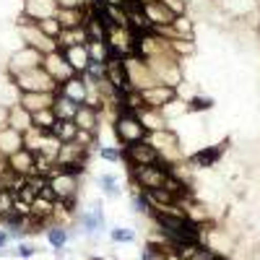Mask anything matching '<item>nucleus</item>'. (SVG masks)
Here are the masks:
<instances>
[{
	"instance_id": "1",
	"label": "nucleus",
	"mask_w": 260,
	"mask_h": 260,
	"mask_svg": "<svg viewBox=\"0 0 260 260\" xmlns=\"http://www.w3.org/2000/svg\"><path fill=\"white\" fill-rule=\"evenodd\" d=\"M110 125H112V136H115L117 146H133V143H141L148 138V130L143 127L141 117L130 110H120Z\"/></svg>"
},
{
	"instance_id": "2",
	"label": "nucleus",
	"mask_w": 260,
	"mask_h": 260,
	"mask_svg": "<svg viewBox=\"0 0 260 260\" xmlns=\"http://www.w3.org/2000/svg\"><path fill=\"white\" fill-rule=\"evenodd\" d=\"M151 146L159 151V159L167 164V167H175L180 161H185V154H182V143H180V136L175 133L172 127H164V130H156V133H148L146 138Z\"/></svg>"
},
{
	"instance_id": "3",
	"label": "nucleus",
	"mask_w": 260,
	"mask_h": 260,
	"mask_svg": "<svg viewBox=\"0 0 260 260\" xmlns=\"http://www.w3.org/2000/svg\"><path fill=\"white\" fill-rule=\"evenodd\" d=\"M73 224L78 226V232L83 237H99V234H104L107 229H110V226H107V213H104L102 201H91L86 208L76 211Z\"/></svg>"
},
{
	"instance_id": "4",
	"label": "nucleus",
	"mask_w": 260,
	"mask_h": 260,
	"mask_svg": "<svg viewBox=\"0 0 260 260\" xmlns=\"http://www.w3.org/2000/svg\"><path fill=\"white\" fill-rule=\"evenodd\" d=\"M127 172H130V187H138L143 192L164 187V182L169 177V167L164 161L148 164V167H136V169H127Z\"/></svg>"
},
{
	"instance_id": "5",
	"label": "nucleus",
	"mask_w": 260,
	"mask_h": 260,
	"mask_svg": "<svg viewBox=\"0 0 260 260\" xmlns=\"http://www.w3.org/2000/svg\"><path fill=\"white\" fill-rule=\"evenodd\" d=\"M50 187H52V192H55V198L57 201H71V203H76L78 201V192H81V177L78 175H73V172H65V169H60L57 164L50 169Z\"/></svg>"
},
{
	"instance_id": "6",
	"label": "nucleus",
	"mask_w": 260,
	"mask_h": 260,
	"mask_svg": "<svg viewBox=\"0 0 260 260\" xmlns=\"http://www.w3.org/2000/svg\"><path fill=\"white\" fill-rule=\"evenodd\" d=\"M16 31H18V39H21V45H26V47H34L39 50L42 55H47V52H55L57 50V42L50 39L45 31H42L34 21H26V18H18V24H16Z\"/></svg>"
},
{
	"instance_id": "7",
	"label": "nucleus",
	"mask_w": 260,
	"mask_h": 260,
	"mask_svg": "<svg viewBox=\"0 0 260 260\" xmlns=\"http://www.w3.org/2000/svg\"><path fill=\"white\" fill-rule=\"evenodd\" d=\"M125 68H127V78H130V89L136 91H146L151 86H156V76L148 68V62L141 55H127L125 57Z\"/></svg>"
},
{
	"instance_id": "8",
	"label": "nucleus",
	"mask_w": 260,
	"mask_h": 260,
	"mask_svg": "<svg viewBox=\"0 0 260 260\" xmlns=\"http://www.w3.org/2000/svg\"><path fill=\"white\" fill-rule=\"evenodd\" d=\"M226 151H229V141H219L211 146H201L190 156H185V161L190 169H213V167H219V161L224 159Z\"/></svg>"
},
{
	"instance_id": "9",
	"label": "nucleus",
	"mask_w": 260,
	"mask_h": 260,
	"mask_svg": "<svg viewBox=\"0 0 260 260\" xmlns=\"http://www.w3.org/2000/svg\"><path fill=\"white\" fill-rule=\"evenodd\" d=\"M42 60H45V55H42L39 50H34V47H26V45L16 47V50L8 55V62H6L8 78H13V76H18V73H26V71H31V68H39Z\"/></svg>"
},
{
	"instance_id": "10",
	"label": "nucleus",
	"mask_w": 260,
	"mask_h": 260,
	"mask_svg": "<svg viewBox=\"0 0 260 260\" xmlns=\"http://www.w3.org/2000/svg\"><path fill=\"white\" fill-rule=\"evenodd\" d=\"M16 83V89L18 91H57V83L52 81V76L42 68H31L26 73H18L11 78Z\"/></svg>"
},
{
	"instance_id": "11",
	"label": "nucleus",
	"mask_w": 260,
	"mask_h": 260,
	"mask_svg": "<svg viewBox=\"0 0 260 260\" xmlns=\"http://www.w3.org/2000/svg\"><path fill=\"white\" fill-rule=\"evenodd\" d=\"M136 34L130 29H122V26H115V24H107V34H104V42L107 47L112 50V55L117 57H127V55H136Z\"/></svg>"
},
{
	"instance_id": "12",
	"label": "nucleus",
	"mask_w": 260,
	"mask_h": 260,
	"mask_svg": "<svg viewBox=\"0 0 260 260\" xmlns=\"http://www.w3.org/2000/svg\"><path fill=\"white\" fill-rule=\"evenodd\" d=\"M122 161L127 169H136V167H148V164H159V151L151 146L148 141L133 143V146H122Z\"/></svg>"
},
{
	"instance_id": "13",
	"label": "nucleus",
	"mask_w": 260,
	"mask_h": 260,
	"mask_svg": "<svg viewBox=\"0 0 260 260\" xmlns=\"http://www.w3.org/2000/svg\"><path fill=\"white\" fill-rule=\"evenodd\" d=\"M42 68H45L50 76H52V81L60 86L62 81H68L71 76H76V71L71 68V62H68V57H65V52L62 50H55V52H47L45 55V60H42Z\"/></svg>"
},
{
	"instance_id": "14",
	"label": "nucleus",
	"mask_w": 260,
	"mask_h": 260,
	"mask_svg": "<svg viewBox=\"0 0 260 260\" xmlns=\"http://www.w3.org/2000/svg\"><path fill=\"white\" fill-rule=\"evenodd\" d=\"M57 11H60L57 0H24V3H21V16H18V18L42 21V18L57 16Z\"/></svg>"
},
{
	"instance_id": "15",
	"label": "nucleus",
	"mask_w": 260,
	"mask_h": 260,
	"mask_svg": "<svg viewBox=\"0 0 260 260\" xmlns=\"http://www.w3.org/2000/svg\"><path fill=\"white\" fill-rule=\"evenodd\" d=\"M107 81H110L115 86V91L122 96L130 91V78H127V68H125V57H117L112 55L110 60H107Z\"/></svg>"
},
{
	"instance_id": "16",
	"label": "nucleus",
	"mask_w": 260,
	"mask_h": 260,
	"mask_svg": "<svg viewBox=\"0 0 260 260\" xmlns=\"http://www.w3.org/2000/svg\"><path fill=\"white\" fill-rule=\"evenodd\" d=\"M141 96H143V104H146V107H156V110H164L169 102H175V99L180 96V91L175 89V86L156 83V86H151V89L141 91Z\"/></svg>"
},
{
	"instance_id": "17",
	"label": "nucleus",
	"mask_w": 260,
	"mask_h": 260,
	"mask_svg": "<svg viewBox=\"0 0 260 260\" xmlns=\"http://www.w3.org/2000/svg\"><path fill=\"white\" fill-rule=\"evenodd\" d=\"M8 169L18 177H31L37 175V154L29 148H18L16 154L8 156Z\"/></svg>"
},
{
	"instance_id": "18",
	"label": "nucleus",
	"mask_w": 260,
	"mask_h": 260,
	"mask_svg": "<svg viewBox=\"0 0 260 260\" xmlns=\"http://www.w3.org/2000/svg\"><path fill=\"white\" fill-rule=\"evenodd\" d=\"M94 154V151H89V148H83L81 143H76V141H71V143H62L60 146V151H57V159H55V164H60V167H73V164H89V156Z\"/></svg>"
},
{
	"instance_id": "19",
	"label": "nucleus",
	"mask_w": 260,
	"mask_h": 260,
	"mask_svg": "<svg viewBox=\"0 0 260 260\" xmlns=\"http://www.w3.org/2000/svg\"><path fill=\"white\" fill-rule=\"evenodd\" d=\"M18 104L29 112L50 110V107H55V91H21Z\"/></svg>"
},
{
	"instance_id": "20",
	"label": "nucleus",
	"mask_w": 260,
	"mask_h": 260,
	"mask_svg": "<svg viewBox=\"0 0 260 260\" xmlns=\"http://www.w3.org/2000/svg\"><path fill=\"white\" fill-rule=\"evenodd\" d=\"M73 120H76L78 130H89V133H96V136H99L102 122H104L102 120V112L96 110V107H89V104H81Z\"/></svg>"
},
{
	"instance_id": "21",
	"label": "nucleus",
	"mask_w": 260,
	"mask_h": 260,
	"mask_svg": "<svg viewBox=\"0 0 260 260\" xmlns=\"http://www.w3.org/2000/svg\"><path fill=\"white\" fill-rule=\"evenodd\" d=\"M143 11H146V16H148V21H151V26H154V31H159V29H167L172 21H175V13H172L161 0H154V3H146L143 6Z\"/></svg>"
},
{
	"instance_id": "22",
	"label": "nucleus",
	"mask_w": 260,
	"mask_h": 260,
	"mask_svg": "<svg viewBox=\"0 0 260 260\" xmlns=\"http://www.w3.org/2000/svg\"><path fill=\"white\" fill-rule=\"evenodd\" d=\"M18 148H24V133L11 125H3L0 127V154H3L6 159L11 154H16Z\"/></svg>"
},
{
	"instance_id": "23",
	"label": "nucleus",
	"mask_w": 260,
	"mask_h": 260,
	"mask_svg": "<svg viewBox=\"0 0 260 260\" xmlns=\"http://www.w3.org/2000/svg\"><path fill=\"white\" fill-rule=\"evenodd\" d=\"M45 237H47V245L55 250V252H62V250H68V242H71V229L68 224H47L45 229Z\"/></svg>"
},
{
	"instance_id": "24",
	"label": "nucleus",
	"mask_w": 260,
	"mask_h": 260,
	"mask_svg": "<svg viewBox=\"0 0 260 260\" xmlns=\"http://www.w3.org/2000/svg\"><path fill=\"white\" fill-rule=\"evenodd\" d=\"M57 91L65 94L68 99H73V102H78V104H86V94H89V86H86L83 76H71L68 81H62V83L57 86Z\"/></svg>"
},
{
	"instance_id": "25",
	"label": "nucleus",
	"mask_w": 260,
	"mask_h": 260,
	"mask_svg": "<svg viewBox=\"0 0 260 260\" xmlns=\"http://www.w3.org/2000/svg\"><path fill=\"white\" fill-rule=\"evenodd\" d=\"M136 115L141 117V122H143V127L148 130V133H156V130L172 127V125H169V120L164 117V112H161V110H156V107H143V110H138Z\"/></svg>"
},
{
	"instance_id": "26",
	"label": "nucleus",
	"mask_w": 260,
	"mask_h": 260,
	"mask_svg": "<svg viewBox=\"0 0 260 260\" xmlns=\"http://www.w3.org/2000/svg\"><path fill=\"white\" fill-rule=\"evenodd\" d=\"M62 52H65V57H68L71 68L76 71V76H83L86 68L91 65V55H89V47H86V45H76V47H68Z\"/></svg>"
},
{
	"instance_id": "27",
	"label": "nucleus",
	"mask_w": 260,
	"mask_h": 260,
	"mask_svg": "<svg viewBox=\"0 0 260 260\" xmlns=\"http://www.w3.org/2000/svg\"><path fill=\"white\" fill-rule=\"evenodd\" d=\"M96 185H99V192L104 198H120L122 195V180L115 172H102V175H96Z\"/></svg>"
},
{
	"instance_id": "28",
	"label": "nucleus",
	"mask_w": 260,
	"mask_h": 260,
	"mask_svg": "<svg viewBox=\"0 0 260 260\" xmlns=\"http://www.w3.org/2000/svg\"><path fill=\"white\" fill-rule=\"evenodd\" d=\"M89 42V34H86V26H73V29H62L57 37V50H68L76 45H86Z\"/></svg>"
},
{
	"instance_id": "29",
	"label": "nucleus",
	"mask_w": 260,
	"mask_h": 260,
	"mask_svg": "<svg viewBox=\"0 0 260 260\" xmlns=\"http://www.w3.org/2000/svg\"><path fill=\"white\" fill-rule=\"evenodd\" d=\"M8 125L16 127V130H21V133H26V130L31 127V112L24 110L18 102L11 104V107H8Z\"/></svg>"
},
{
	"instance_id": "30",
	"label": "nucleus",
	"mask_w": 260,
	"mask_h": 260,
	"mask_svg": "<svg viewBox=\"0 0 260 260\" xmlns=\"http://www.w3.org/2000/svg\"><path fill=\"white\" fill-rule=\"evenodd\" d=\"M89 8H60L57 11V21L62 24V29H73V26H83Z\"/></svg>"
},
{
	"instance_id": "31",
	"label": "nucleus",
	"mask_w": 260,
	"mask_h": 260,
	"mask_svg": "<svg viewBox=\"0 0 260 260\" xmlns=\"http://www.w3.org/2000/svg\"><path fill=\"white\" fill-rule=\"evenodd\" d=\"M213 107H216V102H213V96H208V94H192V96L185 99L187 115H206V112L213 110Z\"/></svg>"
},
{
	"instance_id": "32",
	"label": "nucleus",
	"mask_w": 260,
	"mask_h": 260,
	"mask_svg": "<svg viewBox=\"0 0 260 260\" xmlns=\"http://www.w3.org/2000/svg\"><path fill=\"white\" fill-rule=\"evenodd\" d=\"M78 102H73V99H68L65 94H60V91H55V115H57V120H73L76 117V112H78Z\"/></svg>"
},
{
	"instance_id": "33",
	"label": "nucleus",
	"mask_w": 260,
	"mask_h": 260,
	"mask_svg": "<svg viewBox=\"0 0 260 260\" xmlns=\"http://www.w3.org/2000/svg\"><path fill=\"white\" fill-rule=\"evenodd\" d=\"M31 125H34V127H39L42 133H52V127L57 125V115H55V110L50 107V110L31 112Z\"/></svg>"
},
{
	"instance_id": "34",
	"label": "nucleus",
	"mask_w": 260,
	"mask_h": 260,
	"mask_svg": "<svg viewBox=\"0 0 260 260\" xmlns=\"http://www.w3.org/2000/svg\"><path fill=\"white\" fill-rule=\"evenodd\" d=\"M130 211L138 213V216H151V203H148V195L138 187H133V192H130Z\"/></svg>"
},
{
	"instance_id": "35",
	"label": "nucleus",
	"mask_w": 260,
	"mask_h": 260,
	"mask_svg": "<svg viewBox=\"0 0 260 260\" xmlns=\"http://www.w3.org/2000/svg\"><path fill=\"white\" fill-rule=\"evenodd\" d=\"M52 136H57L62 143H71L78 136V125L76 120H57V125L52 127Z\"/></svg>"
},
{
	"instance_id": "36",
	"label": "nucleus",
	"mask_w": 260,
	"mask_h": 260,
	"mask_svg": "<svg viewBox=\"0 0 260 260\" xmlns=\"http://www.w3.org/2000/svg\"><path fill=\"white\" fill-rule=\"evenodd\" d=\"M60 146H62V141L57 138V136H52V133H45L42 136V141H39V151L37 154H42V156H47V159H57V151H60Z\"/></svg>"
},
{
	"instance_id": "37",
	"label": "nucleus",
	"mask_w": 260,
	"mask_h": 260,
	"mask_svg": "<svg viewBox=\"0 0 260 260\" xmlns=\"http://www.w3.org/2000/svg\"><path fill=\"white\" fill-rule=\"evenodd\" d=\"M86 47H89L91 62H107V60L112 57V50L107 47L104 39H89V42H86Z\"/></svg>"
},
{
	"instance_id": "38",
	"label": "nucleus",
	"mask_w": 260,
	"mask_h": 260,
	"mask_svg": "<svg viewBox=\"0 0 260 260\" xmlns=\"http://www.w3.org/2000/svg\"><path fill=\"white\" fill-rule=\"evenodd\" d=\"M94 154L102 161H107V164H117V161H122V146H104V143H99L94 148Z\"/></svg>"
},
{
	"instance_id": "39",
	"label": "nucleus",
	"mask_w": 260,
	"mask_h": 260,
	"mask_svg": "<svg viewBox=\"0 0 260 260\" xmlns=\"http://www.w3.org/2000/svg\"><path fill=\"white\" fill-rule=\"evenodd\" d=\"M107 234H110V240L115 245H133L136 242V232L130 226H110L107 229Z\"/></svg>"
},
{
	"instance_id": "40",
	"label": "nucleus",
	"mask_w": 260,
	"mask_h": 260,
	"mask_svg": "<svg viewBox=\"0 0 260 260\" xmlns=\"http://www.w3.org/2000/svg\"><path fill=\"white\" fill-rule=\"evenodd\" d=\"M169 47L180 60H185V57H190L195 52V39H177L175 37V39H169Z\"/></svg>"
},
{
	"instance_id": "41",
	"label": "nucleus",
	"mask_w": 260,
	"mask_h": 260,
	"mask_svg": "<svg viewBox=\"0 0 260 260\" xmlns=\"http://www.w3.org/2000/svg\"><path fill=\"white\" fill-rule=\"evenodd\" d=\"M34 24L45 31L50 39H55L57 42V37H60V31H62V24L57 21V16H52V18H42V21H34Z\"/></svg>"
},
{
	"instance_id": "42",
	"label": "nucleus",
	"mask_w": 260,
	"mask_h": 260,
	"mask_svg": "<svg viewBox=\"0 0 260 260\" xmlns=\"http://www.w3.org/2000/svg\"><path fill=\"white\" fill-rule=\"evenodd\" d=\"M13 203H16V192L8 190V187H0V216H6L13 213Z\"/></svg>"
},
{
	"instance_id": "43",
	"label": "nucleus",
	"mask_w": 260,
	"mask_h": 260,
	"mask_svg": "<svg viewBox=\"0 0 260 260\" xmlns=\"http://www.w3.org/2000/svg\"><path fill=\"white\" fill-rule=\"evenodd\" d=\"M16 257H21V260H29V257H34L37 252H39V247H37V242H31V240H21V242H16Z\"/></svg>"
},
{
	"instance_id": "44",
	"label": "nucleus",
	"mask_w": 260,
	"mask_h": 260,
	"mask_svg": "<svg viewBox=\"0 0 260 260\" xmlns=\"http://www.w3.org/2000/svg\"><path fill=\"white\" fill-rule=\"evenodd\" d=\"M42 136H45V133H42V130L39 127H29L26 130V133H24V148H29V151H34V154H37V151H39V141H42Z\"/></svg>"
},
{
	"instance_id": "45",
	"label": "nucleus",
	"mask_w": 260,
	"mask_h": 260,
	"mask_svg": "<svg viewBox=\"0 0 260 260\" xmlns=\"http://www.w3.org/2000/svg\"><path fill=\"white\" fill-rule=\"evenodd\" d=\"M161 3L175 13V16H182V13H187V3L185 0H161Z\"/></svg>"
},
{
	"instance_id": "46",
	"label": "nucleus",
	"mask_w": 260,
	"mask_h": 260,
	"mask_svg": "<svg viewBox=\"0 0 260 260\" xmlns=\"http://www.w3.org/2000/svg\"><path fill=\"white\" fill-rule=\"evenodd\" d=\"M60 8H89L91 0H57Z\"/></svg>"
},
{
	"instance_id": "47",
	"label": "nucleus",
	"mask_w": 260,
	"mask_h": 260,
	"mask_svg": "<svg viewBox=\"0 0 260 260\" xmlns=\"http://www.w3.org/2000/svg\"><path fill=\"white\" fill-rule=\"evenodd\" d=\"M11 240H13L11 232H8L6 226H0V255H6V247L11 245Z\"/></svg>"
},
{
	"instance_id": "48",
	"label": "nucleus",
	"mask_w": 260,
	"mask_h": 260,
	"mask_svg": "<svg viewBox=\"0 0 260 260\" xmlns=\"http://www.w3.org/2000/svg\"><path fill=\"white\" fill-rule=\"evenodd\" d=\"M8 175V159L3 156V154H0V180H3Z\"/></svg>"
},
{
	"instance_id": "49",
	"label": "nucleus",
	"mask_w": 260,
	"mask_h": 260,
	"mask_svg": "<svg viewBox=\"0 0 260 260\" xmlns=\"http://www.w3.org/2000/svg\"><path fill=\"white\" fill-rule=\"evenodd\" d=\"M8 125V107L6 104H0V127Z\"/></svg>"
},
{
	"instance_id": "50",
	"label": "nucleus",
	"mask_w": 260,
	"mask_h": 260,
	"mask_svg": "<svg viewBox=\"0 0 260 260\" xmlns=\"http://www.w3.org/2000/svg\"><path fill=\"white\" fill-rule=\"evenodd\" d=\"M94 260H102V257H94Z\"/></svg>"
}]
</instances>
